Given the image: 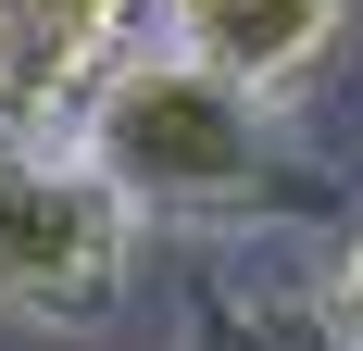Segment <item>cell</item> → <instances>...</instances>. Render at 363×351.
I'll return each mask as SVG.
<instances>
[{"label": "cell", "instance_id": "5b68a950", "mask_svg": "<svg viewBox=\"0 0 363 351\" xmlns=\"http://www.w3.org/2000/svg\"><path fill=\"white\" fill-rule=\"evenodd\" d=\"M188 351H338L326 326H313V301L301 288H276V276H213L201 288V314H188Z\"/></svg>", "mask_w": 363, "mask_h": 351}, {"label": "cell", "instance_id": "6da1fadb", "mask_svg": "<svg viewBox=\"0 0 363 351\" xmlns=\"http://www.w3.org/2000/svg\"><path fill=\"white\" fill-rule=\"evenodd\" d=\"M63 139L113 176V201L138 213V226L251 239V226H313V213L338 201L326 163L289 139V101H251L238 75L188 63L176 38L113 50V63L63 101Z\"/></svg>", "mask_w": 363, "mask_h": 351}, {"label": "cell", "instance_id": "277c9868", "mask_svg": "<svg viewBox=\"0 0 363 351\" xmlns=\"http://www.w3.org/2000/svg\"><path fill=\"white\" fill-rule=\"evenodd\" d=\"M13 26H26V63H38V88H50V113H63L113 50L150 38V0H13Z\"/></svg>", "mask_w": 363, "mask_h": 351}, {"label": "cell", "instance_id": "7a4b0ae2", "mask_svg": "<svg viewBox=\"0 0 363 351\" xmlns=\"http://www.w3.org/2000/svg\"><path fill=\"white\" fill-rule=\"evenodd\" d=\"M125 276H138V213L63 139V113L0 126V314L50 326V339H88V326H113Z\"/></svg>", "mask_w": 363, "mask_h": 351}, {"label": "cell", "instance_id": "3957f363", "mask_svg": "<svg viewBox=\"0 0 363 351\" xmlns=\"http://www.w3.org/2000/svg\"><path fill=\"white\" fill-rule=\"evenodd\" d=\"M351 13L363 0H150V38H176L188 63L238 75L251 101H301L351 50Z\"/></svg>", "mask_w": 363, "mask_h": 351}, {"label": "cell", "instance_id": "8992f818", "mask_svg": "<svg viewBox=\"0 0 363 351\" xmlns=\"http://www.w3.org/2000/svg\"><path fill=\"white\" fill-rule=\"evenodd\" d=\"M301 301H313V326H326L338 351H363V226H338V239H326V264H313Z\"/></svg>", "mask_w": 363, "mask_h": 351}, {"label": "cell", "instance_id": "52a82bcc", "mask_svg": "<svg viewBox=\"0 0 363 351\" xmlns=\"http://www.w3.org/2000/svg\"><path fill=\"white\" fill-rule=\"evenodd\" d=\"M0 126H50V88L26 63V26H13V0H0Z\"/></svg>", "mask_w": 363, "mask_h": 351}]
</instances>
